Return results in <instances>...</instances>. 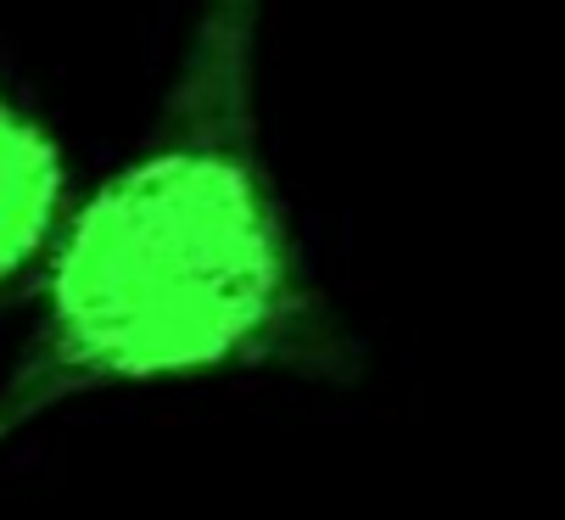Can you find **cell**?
Returning a JSON list of instances; mask_svg holds the SVG:
<instances>
[{
    "mask_svg": "<svg viewBox=\"0 0 565 520\" xmlns=\"http://www.w3.org/2000/svg\"><path fill=\"white\" fill-rule=\"evenodd\" d=\"M67 213L73 180L62 140L29 102L0 91V297L40 286Z\"/></svg>",
    "mask_w": 565,
    "mask_h": 520,
    "instance_id": "obj_2",
    "label": "cell"
},
{
    "mask_svg": "<svg viewBox=\"0 0 565 520\" xmlns=\"http://www.w3.org/2000/svg\"><path fill=\"white\" fill-rule=\"evenodd\" d=\"M269 0H196L140 146L73 202L0 375V454L78 397L207 375L359 381L258 113Z\"/></svg>",
    "mask_w": 565,
    "mask_h": 520,
    "instance_id": "obj_1",
    "label": "cell"
}]
</instances>
